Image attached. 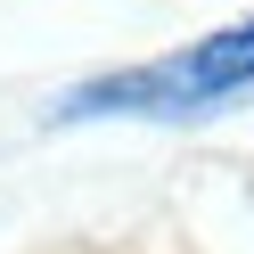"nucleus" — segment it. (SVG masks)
Returning <instances> with one entry per match:
<instances>
[{
	"label": "nucleus",
	"instance_id": "f257e3e1",
	"mask_svg": "<svg viewBox=\"0 0 254 254\" xmlns=\"http://www.w3.org/2000/svg\"><path fill=\"white\" fill-rule=\"evenodd\" d=\"M254 90V17L205 33L197 50L156 58L139 74H115V82H90L74 107H131V115H205V107Z\"/></svg>",
	"mask_w": 254,
	"mask_h": 254
}]
</instances>
